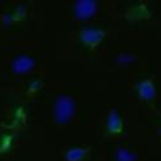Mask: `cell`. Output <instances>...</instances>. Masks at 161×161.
Masks as SVG:
<instances>
[{"instance_id":"obj_8","label":"cell","mask_w":161,"mask_h":161,"mask_svg":"<svg viewBox=\"0 0 161 161\" xmlns=\"http://www.w3.org/2000/svg\"><path fill=\"white\" fill-rule=\"evenodd\" d=\"M40 86H42V81H40L39 79H35V80H32V81H30V84L27 86V92L31 93V94H34V93H36L40 89Z\"/></svg>"},{"instance_id":"obj_7","label":"cell","mask_w":161,"mask_h":161,"mask_svg":"<svg viewBox=\"0 0 161 161\" xmlns=\"http://www.w3.org/2000/svg\"><path fill=\"white\" fill-rule=\"evenodd\" d=\"M14 143V136L10 133H4L0 136V153H7L12 150Z\"/></svg>"},{"instance_id":"obj_3","label":"cell","mask_w":161,"mask_h":161,"mask_svg":"<svg viewBox=\"0 0 161 161\" xmlns=\"http://www.w3.org/2000/svg\"><path fill=\"white\" fill-rule=\"evenodd\" d=\"M34 66H35L34 58L29 54H26V53L17 54L12 61V70L16 74H26L30 70H32Z\"/></svg>"},{"instance_id":"obj_1","label":"cell","mask_w":161,"mask_h":161,"mask_svg":"<svg viewBox=\"0 0 161 161\" xmlns=\"http://www.w3.org/2000/svg\"><path fill=\"white\" fill-rule=\"evenodd\" d=\"M106 36V30L98 26L84 27L79 31V42L89 50H93L97 45H99Z\"/></svg>"},{"instance_id":"obj_4","label":"cell","mask_w":161,"mask_h":161,"mask_svg":"<svg viewBox=\"0 0 161 161\" xmlns=\"http://www.w3.org/2000/svg\"><path fill=\"white\" fill-rule=\"evenodd\" d=\"M96 12V2H90V0H81V2H76L74 5V13L77 18H88Z\"/></svg>"},{"instance_id":"obj_2","label":"cell","mask_w":161,"mask_h":161,"mask_svg":"<svg viewBox=\"0 0 161 161\" xmlns=\"http://www.w3.org/2000/svg\"><path fill=\"white\" fill-rule=\"evenodd\" d=\"M75 103L70 96H59L54 103V119L58 124H66L72 117Z\"/></svg>"},{"instance_id":"obj_6","label":"cell","mask_w":161,"mask_h":161,"mask_svg":"<svg viewBox=\"0 0 161 161\" xmlns=\"http://www.w3.org/2000/svg\"><path fill=\"white\" fill-rule=\"evenodd\" d=\"M88 155V150L85 147H70L64 151V160L66 161H83Z\"/></svg>"},{"instance_id":"obj_5","label":"cell","mask_w":161,"mask_h":161,"mask_svg":"<svg viewBox=\"0 0 161 161\" xmlns=\"http://www.w3.org/2000/svg\"><path fill=\"white\" fill-rule=\"evenodd\" d=\"M107 131L108 134H112V136H117V134H121L123 130V120L117 115L116 111H111L108 120H107V124H106Z\"/></svg>"}]
</instances>
